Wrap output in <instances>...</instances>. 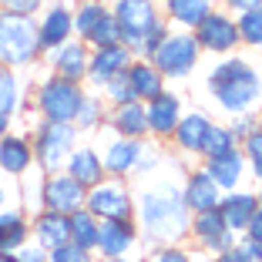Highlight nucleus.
I'll list each match as a JSON object with an SVG mask.
<instances>
[{
    "mask_svg": "<svg viewBox=\"0 0 262 262\" xmlns=\"http://www.w3.org/2000/svg\"><path fill=\"white\" fill-rule=\"evenodd\" d=\"M84 208L94 219L108 222V219H135V192H131L128 178H104L101 185L88 188Z\"/></svg>",
    "mask_w": 262,
    "mask_h": 262,
    "instance_id": "6e6552de",
    "label": "nucleus"
},
{
    "mask_svg": "<svg viewBox=\"0 0 262 262\" xmlns=\"http://www.w3.org/2000/svg\"><path fill=\"white\" fill-rule=\"evenodd\" d=\"M44 7H47V0H0V10L20 14V17H37Z\"/></svg>",
    "mask_w": 262,
    "mask_h": 262,
    "instance_id": "58836bf2",
    "label": "nucleus"
},
{
    "mask_svg": "<svg viewBox=\"0 0 262 262\" xmlns=\"http://www.w3.org/2000/svg\"><path fill=\"white\" fill-rule=\"evenodd\" d=\"M242 235H246V239H252V242H262V208L252 215V222H249V229L242 232Z\"/></svg>",
    "mask_w": 262,
    "mask_h": 262,
    "instance_id": "a18cd8bd",
    "label": "nucleus"
},
{
    "mask_svg": "<svg viewBox=\"0 0 262 262\" xmlns=\"http://www.w3.org/2000/svg\"><path fill=\"white\" fill-rule=\"evenodd\" d=\"M219 212H222L225 225H229L235 235H242V232L249 229V222H252V215L259 212V195H255L252 188H235V192H225L222 202H219Z\"/></svg>",
    "mask_w": 262,
    "mask_h": 262,
    "instance_id": "5701e85b",
    "label": "nucleus"
},
{
    "mask_svg": "<svg viewBox=\"0 0 262 262\" xmlns=\"http://www.w3.org/2000/svg\"><path fill=\"white\" fill-rule=\"evenodd\" d=\"M31 242V219L24 208L0 212V252H20Z\"/></svg>",
    "mask_w": 262,
    "mask_h": 262,
    "instance_id": "cd10ccee",
    "label": "nucleus"
},
{
    "mask_svg": "<svg viewBox=\"0 0 262 262\" xmlns=\"http://www.w3.org/2000/svg\"><path fill=\"white\" fill-rule=\"evenodd\" d=\"M10 135V115H0V138Z\"/></svg>",
    "mask_w": 262,
    "mask_h": 262,
    "instance_id": "09e8293b",
    "label": "nucleus"
},
{
    "mask_svg": "<svg viewBox=\"0 0 262 262\" xmlns=\"http://www.w3.org/2000/svg\"><path fill=\"white\" fill-rule=\"evenodd\" d=\"M229 131L235 135V141H246L252 131H259V111H249V115H235V118H229Z\"/></svg>",
    "mask_w": 262,
    "mask_h": 262,
    "instance_id": "4c0bfd02",
    "label": "nucleus"
},
{
    "mask_svg": "<svg viewBox=\"0 0 262 262\" xmlns=\"http://www.w3.org/2000/svg\"><path fill=\"white\" fill-rule=\"evenodd\" d=\"M101 98L108 101L111 108H118V104H128V101H138V98H135V91H131V84H128V77H124V74L111 77L108 84H104V91H101Z\"/></svg>",
    "mask_w": 262,
    "mask_h": 262,
    "instance_id": "e433bc0d",
    "label": "nucleus"
},
{
    "mask_svg": "<svg viewBox=\"0 0 262 262\" xmlns=\"http://www.w3.org/2000/svg\"><path fill=\"white\" fill-rule=\"evenodd\" d=\"M212 10H215V0H162V14L175 31H195Z\"/></svg>",
    "mask_w": 262,
    "mask_h": 262,
    "instance_id": "bb28decb",
    "label": "nucleus"
},
{
    "mask_svg": "<svg viewBox=\"0 0 262 262\" xmlns=\"http://www.w3.org/2000/svg\"><path fill=\"white\" fill-rule=\"evenodd\" d=\"M37 34H40L44 54H51L61 44H68L74 37V7H71L68 0H51L37 17Z\"/></svg>",
    "mask_w": 262,
    "mask_h": 262,
    "instance_id": "f8f14e48",
    "label": "nucleus"
},
{
    "mask_svg": "<svg viewBox=\"0 0 262 262\" xmlns=\"http://www.w3.org/2000/svg\"><path fill=\"white\" fill-rule=\"evenodd\" d=\"M51 262H94V252H88V249L68 242V246H61V249L51 252Z\"/></svg>",
    "mask_w": 262,
    "mask_h": 262,
    "instance_id": "ea45409f",
    "label": "nucleus"
},
{
    "mask_svg": "<svg viewBox=\"0 0 262 262\" xmlns=\"http://www.w3.org/2000/svg\"><path fill=\"white\" fill-rule=\"evenodd\" d=\"M239 242L246 246V252L252 255L255 262H262V242H252V239H246V235H239Z\"/></svg>",
    "mask_w": 262,
    "mask_h": 262,
    "instance_id": "de8ad7c7",
    "label": "nucleus"
},
{
    "mask_svg": "<svg viewBox=\"0 0 262 262\" xmlns=\"http://www.w3.org/2000/svg\"><path fill=\"white\" fill-rule=\"evenodd\" d=\"M124 77H128V84H131V91H135V98H138V101L158 98V94L165 91V84H168V81H165V74L155 68L148 57H131Z\"/></svg>",
    "mask_w": 262,
    "mask_h": 262,
    "instance_id": "a878e982",
    "label": "nucleus"
},
{
    "mask_svg": "<svg viewBox=\"0 0 262 262\" xmlns=\"http://www.w3.org/2000/svg\"><path fill=\"white\" fill-rule=\"evenodd\" d=\"M219 262H255V259L246 252V246H242V242H235L232 249H225V252L219 255Z\"/></svg>",
    "mask_w": 262,
    "mask_h": 262,
    "instance_id": "37998d69",
    "label": "nucleus"
},
{
    "mask_svg": "<svg viewBox=\"0 0 262 262\" xmlns=\"http://www.w3.org/2000/svg\"><path fill=\"white\" fill-rule=\"evenodd\" d=\"M212 131V118L205 111H185L182 121H178L175 135H171V145L182 155H192V158H202L205 155V138Z\"/></svg>",
    "mask_w": 262,
    "mask_h": 262,
    "instance_id": "412c9836",
    "label": "nucleus"
},
{
    "mask_svg": "<svg viewBox=\"0 0 262 262\" xmlns=\"http://www.w3.org/2000/svg\"><path fill=\"white\" fill-rule=\"evenodd\" d=\"M252 7H262V0H222V10H229V14H242Z\"/></svg>",
    "mask_w": 262,
    "mask_h": 262,
    "instance_id": "c03bdc74",
    "label": "nucleus"
},
{
    "mask_svg": "<svg viewBox=\"0 0 262 262\" xmlns=\"http://www.w3.org/2000/svg\"><path fill=\"white\" fill-rule=\"evenodd\" d=\"M111 14L121 31V44L131 47L135 57H151L165 34L171 31L165 24V14L158 7V0H115Z\"/></svg>",
    "mask_w": 262,
    "mask_h": 262,
    "instance_id": "7ed1b4c3",
    "label": "nucleus"
},
{
    "mask_svg": "<svg viewBox=\"0 0 262 262\" xmlns=\"http://www.w3.org/2000/svg\"><path fill=\"white\" fill-rule=\"evenodd\" d=\"M121 40V31H118V20H115V14H108V17H101L98 24H94V31L88 34V40L84 44L91 47H108V44H118Z\"/></svg>",
    "mask_w": 262,
    "mask_h": 262,
    "instance_id": "72a5a7b5",
    "label": "nucleus"
},
{
    "mask_svg": "<svg viewBox=\"0 0 262 262\" xmlns=\"http://www.w3.org/2000/svg\"><path fill=\"white\" fill-rule=\"evenodd\" d=\"M77 138L81 131L74 124H57V121H40L31 135L34 145V165L40 168V175H54V171H64L71 151L77 148Z\"/></svg>",
    "mask_w": 262,
    "mask_h": 262,
    "instance_id": "423d86ee",
    "label": "nucleus"
},
{
    "mask_svg": "<svg viewBox=\"0 0 262 262\" xmlns=\"http://www.w3.org/2000/svg\"><path fill=\"white\" fill-rule=\"evenodd\" d=\"M165 148L162 145H155V141H145V151H141V158H138V168H135V175L138 178H148V175H155V171L165 165Z\"/></svg>",
    "mask_w": 262,
    "mask_h": 262,
    "instance_id": "c9c22d12",
    "label": "nucleus"
},
{
    "mask_svg": "<svg viewBox=\"0 0 262 262\" xmlns=\"http://www.w3.org/2000/svg\"><path fill=\"white\" fill-rule=\"evenodd\" d=\"M145 141H135V138H121V135H115L108 145L101 148L104 171H108L111 178H128V175H135L138 158H141V151H145Z\"/></svg>",
    "mask_w": 262,
    "mask_h": 262,
    "instance_id": "a211bd4d",
    "label": "nucleus"
},
{
    "mask_svg": "<svg viewBox=\"0 0 262 262\" xmlns=\"http://www.w3.org/2000/svg\"><path fill=\"white\" fill-rule=\"evenodd\" d=\"M44 54L37 34V17H20L0 10V64L4 68H34Z\"/></svg>",
    "mask_w": 262,
    "mask_h": 262,
    "instance_id": "20e7f679",
    "label": "nucleus"
},
{
    "mask_svg": "<svg viewBox=\"0 0 262 262\" xmlns=\"http://www.w3.org/2000/svg\"><path fill=\"white\" fill-rule=\"evenodd\" d=\"M148 61L165 74V81H185L202 61V47L192 31H168Z\"/></svg>",
    "mask_w": 262,
    "mask_h": 262,
    "instance_id": "0eeeda50",
    "label": "nucleus"
},
{
    "mask_svg": "<svg viewBox=\"0 0 262 262\" xmlns=\"http://www.w3.org/2000/svg\"><path fill=\"white\" fill-rule=\"evenodd\" d=\"M255 195H259V208H262V182H259V188H255Z\"/></svg>",
    "mask_w": 262,
    "mask_h": 262,
    "instance_id": "603ef678",
    "label": "nucleus"
},
{
    "mask_svg": "<svg viewBox=\"0 0 262 262\" xmlns=\"http://www.w3.org/2000/svg\"><path fill=\"white\" fill-rule=\"evenodd\" d=\"M195 262H219V255H205V259H195Z\"/></svg>",
    "mask_w": 262,
    "mask_h": 262,
    "instance_id": "3c124183",
    "label": "nucleus"
},
{
    "mask_svg": "<svg viewBox=\"0 0 262 262\" xmlns=\"http://www.w3.org/2000/svg\"><path fill=\"white\" fill-rule=\"evenodd\" d=\"M88 202V188H81L68 171H54V175H40V208L47 212H61V215H74Z\"/></svg>",
    "mask_w": 262,
    "mask_h": 262,
    "instance_id": "9d476101",
    "label": "nucleus"
},
{
    "mask_svg": "<svg viewBox=\"0 0 262 262\" xmlns=\"http://www.w3.org/2000/svg\"><path fill=\"white\" fill-rule=\"evenodd\" d=\"M182 195H185V205L192 215H199V212H212V208H219V202H222V188L212 182V175H208L205 168H192L185 178H182Z\"/></svg>",
    "mask_w": 262,
    "mask_h": 262,
    "instance_id": "aec40b11",
    "label": "nucleus"
},
{
    "mask_svg": "<svg viewBox=\"0 0 262 262\" xmlns=\"http://www.w3.org/2000/svg\"><path fill=\"white\" fill-rule=\"evenodd\" d=\"M131 47H124L121 40L118 44H108V47H94L91 51V61H88V81L84 84L91 88V91H104V84H108L111 77L124 74L131 64Z\"/></svg>",
    "mask_w": 262,
    "mask_h": 262,
    "instance_id": "ddd939ff",
    "label": "nucleus"
},
{
    "mask_svg": "<svg viewBox=\"0 0 262 262\" xmlns=\"http://www.w3.org/2000/svg\"><path fill=\"white\" fill-rule=\"evenodd\" d=\"M235 27H239L242 47H262V7L235 14Z\"/></svg>",
    "mask_w": 262,
    "mask_h": 262,
    "instance_id": "7c9ffc66",
    "label": "nucleus"
},
{
    "mask_svg": "<svg viewBox=\"0 0 262 262\" xmlns=\"http://www.w3.org/2000/svg\"><path fill=\"white\" fill-rule=\"evenodd\" d=\"M205 91L225 118L259 111L262 108V68H255L242 54H225L208 68Z\"/></svg>",
    "mask_w": 262,
    "mask_h": 262,
    "instance_id": "f03ea898",
    "label": "nucleus"
},
{
    "mask_svg": "<svg viewBox=\"0 0 262 262\" xmlns=\"http://www.w3.org/2000/svg\"><path fill=\"white\" fill-rule=\"evenodd\" d=\"M104 124V98H101L98 91H88L84 104H81V111H77V121L74 128L77 131H94Z\"/></svg>",
    "mask_w": 262,
    "mask_h": 262,
    "instance_id": "2f4dec72",
    "label": "nucleus"
},
{
    "mask_svg": "<svg viewBox=\"0 0 262 262\" xmlns=\"http://www.w3.org/2000/svg\"><path fill=\"white\" fill-rule=\"evenodd\" d=\"M31 168H37V165H34L31 138H27V135H17V131L4 135V138H0V171L7 178H24Z\"/></svg>",
    "mask_w": 262,
    "mask_h": 262,
    "instance_id": "4be33fe9",
    "label": "nucleus"
},
{
    "mask_svg": "<svg viewBox=\"0 0 262 262\" xmlns=\"http://www.w3.org/2000/svg\"><path fill=\"white\" fill-rule=\"evenodd\" d=\"M0 262H17V252H0Z\"/></svg>",
    "mask_w": 262,
    "mask_h": 262,
    "instance_id": "8fccbe9b",
    "label": "nucleus"
},
{
    "mask_svg": "<svg viewBox=\"0 0 262 262\" xmlns=\"http://www.w3.org/2000/svg\"><path fill=\"white\" fill-rule=\"evenodd\" d=\"M145 108H148V131H151V138L155 141H171L178 121H182V115H185L182 98H178L175 91H168V88H165L158 98L145 101Z\"/></svg>",
    "mask_w": 262,
    "mask_h": 262,
    "instance_id": "2eb2a0df",
    "label": "nucleus"
},
{
    "mask_svg": "<svg viewBox=\"0 0 262 262\" xmlns=\"http://www.w3.org/2000/svg\"><path fill=\"white\" fill-rule=\"evenodd\" d=\"M232 148H239V141H235V135L229 131V124L212 121V131H208V138H205V155H202V158H219V155L232 151Z\"/></svg>",
    "mask_w": 262,
    "mask_h": 262,
    "instance_id": "473e14b6",
    "label": "nucleus"
},
{
    "mask_svg": "<svg viewBox=\"0 0 262 262\" xmlns=\"http://www.w3.org/2000/svg\"><path fill=\"white\" fill-rule=\"evenodd\" d=\"M88 98L84 84H74V81H64L57 74H47L37 81L34 88V108H37L40 121H57V124H74L77 111Z\"/></svg>",
    "mask_w": 262,
    "mask_h": 262,
    "instance_id": "39448f33",
    "label": "nucleus"
},
{
    "mask_svg": "<svg viewBox=\"0 0 262 262\" xmlns=\"http://www.w3.org/2000/svg\"><path fill=\"white\" fill-rule=\"evenodd\" d=\"M108 128L115 131V135H121V138H135V141L151 138V131H148V108H145V101H128V104L111 108Z\"/></svg>",
    "mask_w": 262,
    "mask_h": 262,
    "instance_id": "393cba45",
    "label": "nucleus"
},
{
    "mask_svg": "<svg viewBox=\"0 0 262 262\" xmlns=\"http://www.w3.org/2000/svg\"><path fill=\"white\" fill-rule=\"evenodd\" d=\"M195 40H199L202 54H215V57H225V54H235L239 51V27H235V14L229 10H212L205 20L195 27Z\"/></svg>",
    "mask_w": 262,
    "mask_h": 262,
    "instance_id": "1a4fd4ad",
    "label": "nucleus"
},
{
    "mask_svg": "<svg viewBox=\"0 0 262 262\" xmlns=\"http://www.w3.org/2000/svg\"><path fill=\"white\" fill-rule=\"evenodd\" d=\"M259 128H262V108H259Z\"/></svg>",
    "mask_w": 262,
    "mask_h": 262,
    "instance_id": "5fc2aeb1",
    "label": "nucleus"
},
{
    "mask_svg": "<svg viewBox=\"0 0 262 262\" xmlns=\"http://www.w3.org/2000/svg\"><path fill=\"white\" fill-rule=\"evenodd\" d=\"M64 171H68L81 188H94V185H101V182L108 178L104 162H101V151H98V148H91V145H77L74 151H71Z\"/></svg>",
    "mask_w": 262,
    "mask_h": 262,
    "instance_id": "b1692460",
    "label": "nucleus"
},
{
    "mask_svg": "<svg viewBox=\"0 0 262 262\" xmlns=\"http://www.w3.org/2000/svg\"><path fill=\"white\" fill-rule=\"evenodd\" d=\"M98 239H101V219H94L88 208L71 215V242L88 252H98Z\"/></svg>",
    "mask_w": 262,
    "mask_h": 262,
    "instance_id": "c85d7f7f",
    "label": "nucleus"
},
{
    "mask_svg": "<svg viewBox=\"0 0 262 262\" xmlns=\"http://www.w3.org/2000/svg\"><path fill=\"white\" fill-rule=\"evenodd\" d=\"M135 222H138L145 249L155 252L165 246H178L192 225V212H188L185 195H182V182H175V178L148 182L135 195Z\"/></svg>",
    "mask_w": 262,
    "mask_h": 262,
    "instance_id": "f257e3e1",
    "label": "nucleus"
},
{
    "mask_svg": "<svg viewBox=\"0 0 262 262\" xmlns=\"http://www.w3.org/2000/svg\"><path fill=\"white\" fill-rule=\"evenodd\" d=\"M138 246H141V232L135 219H108V222H101V239H98L101 259H128Z\"/></svg>",
    "mask_w": 262,
    "mask_h": 262,
    "instance_id": "4468645a",
    "label": "nucleus"
},
{
    "mask_svg": "<svg viewBox=\"0 0 262 262\" xmlns=\"http://www.w3.org/2000/svg\"><path fill=\"white\" fill-rule=\"evenodd\" d=\"M51 61V74L64 77V81H74V84H84L88 81V61H91V47L84 40L71 37L68 44H61L57 51L47 54Z\"/></svg>",
    "mask_w": 262,
    "mask_h": 262,
    "instance_id": "dca6fc26",
    "label": "nucleus"
},
{
    "mask_svg": "<svg viewBox=\"0 0 262 262\" xmlns=\"http://www.w3.org/2000/svg\"><path fill=\"white\" fill-rule=\"evenodd\" d=\"M10 199H14V188H10L7 175L0 171V212H4V208H10Z\"/></svg>",
    "mask_w": 262,
    "mask_h": 262,
    "instance_id": "49530a36",
    "label": "nucleus"
},
{
    "mask_svg": "<svg viewBox=\"0 0 262 262\" xmlns=\"http://www.w3.org/2000/svg\"><path fill=\"white\" fill-rule=\"evenodd\" d=\"M188 239L195 242V246L202 249V252L208 255H222L225 249H232L235 242H239V235L225 225L222 212L219 208H212V212H199V215H192V225H188Z\"/></svg>",
    "mask_w": 262,
    "mask_h": 262,
    "instance_id": "9b49d317",
    "label": "nucleus"
},
{
    "mask_svg": "<svg viewBox=\"0 0 262 262\" xmlns=\"http://www.w3.org/2000/svg\"><path fill=\"white\" fill-rule=\"evenodd\" d=\"M259 54H262V47H259Z\"/></svg>",
    "mask_w": 262,
    "mask_h": 262,
    "instance_id": "6e6d98bb",
    "label": "nucleus"
},
{
    "mask_svg": "<svg viewBox=\"0 0 262 262\" xmlns=\"http://www.w3.org/2000/svg\"><path fill=\"white\" fill-rule=\"evenodd\" d=\"M151 262H195V259L182 246H165V249H155L151 252Z\"/></svg>",
    "mask_w": 262,
    "mask_h": 262,
    "instance_id": "a19ab883",
    "label": "nucleus"
},
{
    "mask_svg": "<svg viewBox=\"0 0 262 262\" xmlns=\"http://www.w3.org/2000/svg\"><path fill=\"white\" fill-rule=\"evenodd\" d=\"M24 104V88H20V77H17L14 68H4L0 64V115H10L14 118Z\"/></svg>",
    "mask_w": 262,
    "mask_h": 262,
    "instance_id": "c756f323",
    "label": "nucleus"
},
{
    "mask_svg": "<svg viewBox=\"0 0 262 262\" xmlns=\"http://www.w3.org/2000/svg\"><path fill=\"white\" fill-rule=\"evenodd\" d=\"M239 148H242V155H246V162H249V175H252L255 182H262V128L252 131Z\"/></svg>",
    "mask_w": 262,
    "mask_h": 262,
    "instance_id": "f704fd0d",
    "label": "nucleus"
},
{
    "mask_svg": "<svg viewBox=\"0 0 262 262\" xmlns=\"http://www.w3.org/2000/svg\"><path fill=\"white\" fill-rule=\"evenodd\" d=\"M101 262H131V259H101Z\"/></svg>",
    "mask_w": 262,
    "mask_h": 262,
    "instance_id": "864d4df0",
    "label": "nucleus"
},
{
    "mask_svg": "<svg viewBox=\"0 0 262 262\" xmlns=\"http://www.w3.org/2000/svg\"><path fill=\"white\" fill-rule=\"evenodd\" d=\"M31 242H37V246L47 249V252L68 246V242H71V215L37 208L34 219H31Z\"/></svg>",
    "mask_w": 262,
    "mask_h": 262,
    "instance_id": "6ab92c4d",
    "label": "nucleus"
},
{
    "mask_svg": "<svg viewBox=\"0 0 262 262\" xmlns=\"http://www.w3.org/2000/svg\"><path fill=\"white\" fill-rule=\"evenodd\" d=\"M202 168L212 175V182L222 192L242 188L246 185V175H249V162H246V155H242V148H232V151L219 155V158H202Z\"/></svg>",
    "mask_w": 262,
    "mask_h": 262,
    "instance_id": "f3484780",
    "label": "nucleus"
},
{
    "mask_svg": "<svg viewBox=\"0 0 262 262\" xmlns=\"http://www.w3.org/2000/svg\"><path fill=\"white\" fill-rule=\"evenodd\" d=\"M17 262H51V252L40 249L37 242H27V246L17 252Z\"/></svg>",
    "mask_w": 262,
    "mask_h": 262,
    "instance_id": "79ce46f5",
    "label": "nucleus"
}]
</instances>
